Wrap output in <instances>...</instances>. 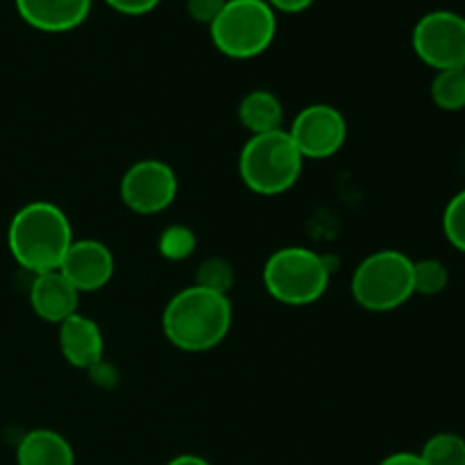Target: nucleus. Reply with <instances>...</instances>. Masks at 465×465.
I'll use <instances>...</instances> for the list:
<instances>
[{"mask_svg": "<svg viewBox=\"0 0 465 465\" xmlns=\"http://www.w3.org/2000/svg\"><path fill=\"white\" fill-rule=\"evenodd\" d=\"M73 227L66 213L53 203L36 200L14 213L7 245L14 262L32 275L59 271L73 245Z\"/></svg>", "mask_w": 465, "mask_h": 465, "instance_id": "nucleus-1", "label": "nucleus"}, {"mask_svg": "<svg viewBox=\"0 0 465 465\" xmlns=\"http://www.w3.org/2000/svg\"><path fill=\"white\" fill-rule=\"evenodd\" d=\"M230 327V298L203 286L182 289L163 309V334L182 352L213 350L225 341Z\"/></svg>", "mask_w": 465, "mask_h": 465, "instance_id": "nucleus-2", "label": "nucleus"}, {"mask_svg": "<svg viewBox=\"0 0 465 465\" xmlns=\"http://www.w3.org/2000/svg\"><path fill=\"white\" fill-rule=\"evenodd\" d=\"M302 154L286 130L250 136L239 154V175L252 193L280 195L293 189L302 173Z\"/></svg>", "mask_w": 465, "mask_h": 465, "instance_id": "nucleus-3", "label": "nucleus"}, {"mask_svg": "<svg viewBox=\"0 0 465 465\" xmlns=\"http://www.w3.org/2000/svg\"><path fill=\"white\" fill-rule=\"evenodd\" d=\"M350 293L366 312H395L413 295V262L400 250L368 254L354 268Z\"/></svg>", "mask_w": 465, "mask_h": 465, "instance_id": "nucleus-4", "label": "nucleus"}, {"mask_svg": "<svg viewBox=\"0 0 465 465\" xmlns=\"http://www.w3.org/2000/svg\"><path fill=\"white\" fill-rule=\"evenodd\" d=\"M263 286L277 302L307 307L325 295L330 286V266L313 250L289 245L268 257L263 266Z\"/></svg>", "mask_w": 465, "mask_h": 465, "instance_id": "nucleus-5", "label": "nucleus"}, {"mask_svg": "<svg viewBox=\"0 0 465 465\" xmlns=\"http://www.w3.org/2000/svg\"><path fill=\"white\" fill-rule=\"evenodd\" d=\"M213 45L230 59H252L271 48L277 35L275 9L266 0H227L209 25Z\"/></svg>", "mask_w": 465, "mask_h": 465, "instance_id": "nucleus-6", "label": "nucleus"}, {"mask_svg": "<svg viewBox=\"0 0 465 465\" xmlns=\"http://www.w3.org/2000/svg\"><path fill=\"white\" fill-rule=\"evenodd\" d=\"M411 44L418 59L436 73L465 68V18L450 9L425 14L413 27Z\"/></svg>", "mask_w": 465, "mask_h": 465, "instance_id": "nucleus-7", "label": "nucleus"}, {"mask_svg": "<svg viewBox=\"0 0 465 465\" xmlns=\"http://www.w3.org/2000/svg\"><path fill=\"white\" fill-rule=\"evenodd\" d=\"M177 175L166 162L141 159L132 163L121 180V200L139 216L162 213L175 203Z\"/></svg>", "mask_w": 465, "mask_h": 465, "instance_id": "nucleus-8", "label": "nucleus"}, {"mask_svg": "<svg viewBox=\"0 0 465 465\" xmlns=\"http://www.w3.org/2000/svg\"><path fill=\"white\" fill-rule=\"evenodd\" d=\"M286 132L302 159H330L345 145L348 123L331 104H309L293 118Z\"/></svg>", "mask_w": 465, "mask_h": 465, "instance_id": "nucleus-9", "label": "nucleus"}, {"mask_svg": "<svg viewBox=\"0 0 465 465\" xmlns=\"http://www.w3.org/2000/svg\"><path fill=\"white\" fill-rule=\"evenodd\" d=\"M59 272L77 289V293H95L114 277V254L95 239L73 241Z\"/></svg>", "mask_w": 465, "mask_h": 465, "instance_id": "nucleus-10", "label": "nucleus"}, {"mask_svg": "<svg viewBox=\"0 0 465 465\" xmlns=\"http://www.w3.org/2000/svg\"><path fill=\"white\" fill-rule=\"evenodd\" d=\"M23 21L39 32H71L86 21L94 0H14Z\"/></svg>", "mask_w": 465, "mask_h": 465, "instance_id": "nucleus-11", "label": "nucleus"}, {"mask_svg": "<svg viewBox=\"0 0 465 465\" xmlns=\"http://www.w3.org/2000/svg\"><path fill=\"white\" fill-rule=\"evenodd\" d=\"M59 350L62 357L80 371H94L103 363L104 336L98 322L82 313H73L59 322Z\"/></svg>", "mask_w": 465, "mask_h": 465, "instance_id": "nucleus-12", "label": "nucleus"}, {"mask_svg": "<svg viewBox=\"0 0 465 465\" xmlns=\"http://www.w3.org/2000/svg\"><path fill=\"white\" fill-rule=\"evenodd\" d=\"M30 304L32 312L41 321L59 325L73 313H77L80 293L59 271L41 272V275H35V282L30 286Z\"/></svg>", "mask_w": 465, "mask_h": 465, "instance_id": "nucleus-13", "label": "nucleus"}, {"mask_svg": "<svg viewBox=\"0 0 465 465\" xmlns=\"http://www.w3.org/2000/svg\"><path fill=\"white\" fill-rule=\"evenodd\" d=\"M18 465H75V452L62 434L53 430H32L16 448Z\"/></svg>", "mask_w": 465, "mask_h": 465, "instance_id": "nucleus-14", "label": "nucleus"}, {"mask_svg": "<svg viewBox=\"0 0 465 465\" xmlns=\"http://www.w3.org/2000/svg\"><path fill=\"white\" fill-rule=\"evenodd\" d=\"M239 121L250 134H268V132L284 130V107L280 98L266 89L250 91L239 104Z\"/></svg>", "mask_w": 465, "mask_h": 465, "instance_id": "nucleus-15", "label": "nucleus"}, {"mask_svg": "<svg viewBox=\"0 0 465 465\" xmlns=\"http://www.w3.org/2000/svg\"><path fill=\"white\" fill-rule=\"evenodd\" d=\"M431 100L443 112L465 109V68L439 71L431 80Z\"/></svg>", "mask_w": 465, "mask_h": 465, "instance_id": "nucleus-16", "label": "nucleus"}, {"mask_svg": "<svg viewBox=\"0 0 465 465\" xmlns=\"http://www.w3.org/2000/svg\"><path fill=\"white\" fill-rule=\"evenodd\" d=\"M425 465H465V439L452 431L431 436L418 454Z\"/></svg>", "mask_w": 465, "mask_h": 465, "instance_id": "nucleus-17", "label": "nucleus"}, {"mask_svg": "<svg viewBox=\"0 0 465 465\" xmlns=\"http://www.w3.org/2000/svg\"><path fill=\"white\" fill-rule=\"evenodd\" d=\"M450 284V271L439 259H420L413 262V293L431 298L440 295Z\"/></svg>", "mask_w": 465, "mask_h": 465, "instance_id": "nucleus-18", "label": "nucleus"}, {"mask_svg": "<svg viewBox=\"0 0 465 465\" xmlns=\"http://www.w3.org/2000/svg\"><path fill=\"white\" fill-rule=\"evenodd\" d=\"M159 254L168 262H184L198 248V239L195 232L186 225H168L166 230L159 234Z\"/></svg>", "mask_w": 465, "mask_h": 465, "instance_id": "nucleus-19", "label": "nucleus"}, {"mask_svg": "<svg viewBox=\"0 0 465 465\" xmlns=\"http://www.w3.org/2000/svg\"><path fill=\"white\" fill-rule=\"evenodd\" d=\"M232 284H234V268H232L230 262H225L221 257H209L200 263L195 286H203V289L227 295Z\"/></svg>", "mask_w": 465, "mask_h": 465, "instance_id": "nucleus-20", "label": "nucleus"}, {"mask_svg": "<svg viewBox=\"0 0 465 465\" xmlns=\"http://www.w3.org/2000/svg\"><path fill=\"white\" fill-rule=\"evenodd\" d=\"M445 239L465 254V189L459 191L443 212Z\"/></svg>", "mask_w": 465, "mask_h": 465, "instance_id": "nucleus-21", "label": "nucleus"}, {"mask_svg": "<svg viewBox=\"0 0 465 465\" xmlns=\"http://www.w3.org/2000/svg\"><path fill=\"white\" fill-rule=\"evenodd\" d=\"M227 0H186V12L193 21L203 23V25H212L223 12Z\"/></svg>", "mask_w": 465, "mask_h": 465, "instance_id": "nucleus-22", "label": "nucleus"}, {"mask_svg": "<svg viewBox=\"0 0 465 465\" xmlns=\"http://www.w3.org/2000/svg\"><path fill=\"white\" fill-rule=\"evenodd\" d=\"M104 3L123 16H143L157 9L162 0H104Z\"/></svg>", "mask_w": 465, "mask_h": 465, "instance_id": "nucleus-23", "label": "nucleus"}, {"mask_svg": "<svg viewBox=\"0 0 465 465\" xmlns=\"http://www.w3.org/2000/svg\"><path fill=\"white\" fill-rule=\"evenodd\" d=\"M275 12H284V14H300L304 9L312 7L316 0H266Z\"/></svg>", "mask_w": 465, "mask_h": 465, "instance_id": "nucleus-24", "label": "nucleus"}, {"mask_svg": "<svg viewBox=\"0 0 465 465\" xmlns=\"http://www.w3.org/2000/svg\"><path fill=\"white\" fill-rule=\"evenodd\" d=\"M380 465H425L420 461V457L413 452H395L391 457H386L384 461H380Z\"/></svg>", "mask_w": 465, "mask_h": 465, "instance_id": "nucleus-25", "label": "nucleus"}, {"mask_svg": "<svg viewBox=\"0 0 465 465\" xmlns=\"http://www.w3.org/2000/svg\"><path fill=\"white\" fill-rule=\"evenodd\" d=\"M166 465H212V463L203 457H195V454H180V457H175Z\"/></svg>", "mask_w": 465, "mask_h": 465, "instance_id": "nucleus-26", "label": "nucleus"}]
</instances>
